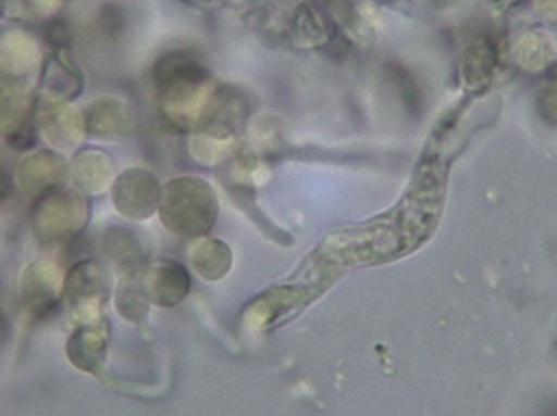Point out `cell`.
<instances>
[{"mask_svg":"<svg viewBox=\"0 0 557 416\" xmlns=\"http://www.w3.org/2000/svg\"><path fill=\"white\" fill-rule=\"evenodd\" d=\"M5 9H8V0H0V18L5 14Z\"/></svg>","mask_w":557,"mask_h":416,"instance_id":"obj_17","label":"cell"},{"mask_svg":"<svg viewBox=\"0 0 557 416\" xmlns=\"http://www.w3.org/2000/svg\"><path fill=\"white\" fill-rule=\"evenodd\" d=\"M87 134L96 137H115L125 133L127 114L122 103L112 97L92 100L83 112Z\"/></svg>","mask_w":557,"mask_h":416,"instance_id":"obj_12","label":"cell"},{"mask_svg":"<svg viewBox=\"0 0 557 416\" xmlns=\"http://www.w3.org/2000/svg\"><path fill=\"white\" fill-rule=\"evenodd\" d=\"M46 37L55 49H65L69 42L67 27H65L64 24H59V22L50 21L49 24H47Z\"/></svg>","mask_w":557,"mask_h":416,"instance_id":"obj_15","label":"cell"},{"mask_svg":"<svg viewBox=\"0 0 557 416\" xmlns=\"http://www.w3.org/2000/svg\"><path fill=\"white\" fill-rule=\"evenodd\" d=\"M71 177L83 192H100L112 177L111 159L97 149L79 150L71 162Z\"/></svg>","mask_w":557,"mask_h":416,"instance_id":"obj_11","label":"cell"},{"mask_svg":"<svg viewBox=\"0 0 557 416\" xmlns=\"http://www.w3.org/2000/svg\"><path fill=\"white\" fill-rule=\"evenodd\" d=\"M87 218V200L81 193L61 189L37 200L33 224L40 242L61 243L79 236Z\"/></svg>","mask_w":557,"mask_h":416,"instance_id":"obj_1","label":"cell"},{"mask_svg":"<svg viewBox=\"0 0 557 416\" xmlns=\"http://www.w3.org/2000/svg\"><path fill=\"white\" fill-rule=\"evenodd\" d=\"M40 136L54 150L74 149L87 136L84 114L71 103L47 102L37 109Z\"/></svg>","mask_w":557,"mask_h":416,"instance_id":"obj_4","label":"cell"},{"mask_svg":"<svg viewBox=\"0 0 557 416\" xmlns=\"http://www.w3.org/2000/svg\"><path fill=\"white\" fill-rule=\"evenodd\" d=\"M71 177V164L59 150L39 149L22 159L15 174L18 189L39 200L64 189Z\"/></svg>","mask_w":557,"mask_h":416,"instance_id":"obj_3","label":"cell"},{"mask_svg":"<svg viewBox=\"0 0 557 416\" xmlns=\"http://www.w3.org/2000/svg\"><path fill=\"white\" fill-rule=\"evenodd\" d=\"M37 114V93L29 80L0 83V139L15 150H29L36 142L33 118Z\"/></svg>","mask_w":557,"mask_h":416,"instance_id":"obj_2","label":"cell"},{"mask_svg":"<svg viewBox=\"0 0 557 416\" xmlns=\"http://www.w3.org/2000/svg\"><path fill=\"white\" fill-rule=\"evenodd\" d=\"M114 203L122 215L144 218L154 209L158 199L154 178L143 171H127L115 180Z\"/></svg>","mask_w":557,"mask_h":416,"instance_id":"obj_7","label":"cell"},{"mask_svg":"<svg viewBox=\"0 0 557 416\" xmlns=\"http://www.w3.org/2000/svg\"><path fill=\"white\" fill-rule=\"evenodd\" d=\"M24 278L22 292H24L25 305L29 306L30 312L44 315L54 310L58 303V293H55L58 272L54 265L36 262L24 272Z\"/></svg>","mask_w":557,"mask_h":416,"instance_id":"obj_9","label":"cell"},{"mask_svg":"<svg viewBox=\"0 0 557 416\" xmlns=\"http://www.w3.org/2000/svg\"><path fill=\"white\" fill-rule=\"evenodd\" d=\"M106 353V333L104 328L99 325H81L72 333L67 342L69 360L74 363V367L81 370L96 374L97 368L102 365Z\"/></svg>","mask_w":557,"mask_h":416,"instance_id":"obj_10","label":"cell"},{"mask_svg":"<svg viewBox=\"0 0 557 416\" xmlns=\"http://www.w3.org/2000/svg\"><path fill=\"white\" fill-rule=\"evenodd\" d=\"M84 77L65 49L55 50L40 68V92L47 102L71 103L83 93Z\"/></svg>","mask_w":557,"mask_h":416,"instance_id":"obj_6","label":"cell"},{"mask_svg":"<svg viewBox=\"0 0 557 416\" xmlns=\"http://www.w3.org/2000/svg\"><path fill=\"white\" fill-rule=\"evenodd\" d=\"M64 0H11V14L27 24L50 22L61 11Z\"/></svg>","mask_w":557,"mask_h":416,"instance_id":"obj_14","label":"cell"},{"mask_svg":"<svg viewBox=\"0 0 557 416\" xmlns=\"http://www.w3.org/2000/svg\"><path fill=\"white\" fill-rule=\"evenodd\" d=\"M62 292L75 314L84 315L86 310L96 306L104 292V277L99 265L94 260H81L65 275Z\"/></svg>","mask_w":557,"mask_h":416,"instance_id":"obj_8","label":"cell"},{"mask_svg":"<svg viewBox=\"0 0 557 416\" xmlns=\"http://www.w3.org/2000/svg\"><path fill=\"white\" fill-rule=\"evenodd\" d=\"M144 290L158 305L171 306L187 295L189 277L183 268L169 264L165 267L156 268L146 278Z\"/></svg>","mask_w":557,"mask_h":416,"instance_id":"obj_13","label":"cell"},{"mask_svg":"<svg viewBox=\"0 0 557 416\" xmlns=\"http://www.w3.org/2000/svg\"><path fill=\"white\" fill-rule=\"evenodd\" d=\"M42 47L27 30H9L0 37V75L4 79H29L42 68Z\"/></svg>","mask_w":557,"mask_h":416,"instance_id":"obj_5","label":"cell"},{"mask_svg":"<svg viewBox=\"0 0 557 416\" xmlns=\"http://www.w3.org/2000/svg\"><path fill=\"white\" fill-rule=\"evenodd\" d=\"M12 192H14V181L11 174L4 167H0V202L11 199Z\"/></svg>","mask_w":557,"mask_h":416,"instance_id":"obj_16","label":"cell"}]
</instances>
